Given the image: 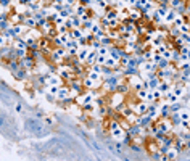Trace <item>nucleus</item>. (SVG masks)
Here are the masks:
<instances>
[{"label":"nucleus","instance_id":"b1692460","mask_svg":"<svg viewBox=\"0 0 190 161\" xmlns=\"http://www.w3.org/2000/svg\"><path fill=\"white\" fill-rule=\"evenodd\" d=\"M60 87H61V85H48L47 92H48V94H52V95H56V94H58V90H60Z\"/></svg>","mask_w":190,"mask_h":161},{"label":"nucleus","instance_id":"6e6552de","mask_svg":"<svg viewBox=\"0 0 190 161\" xmlns=\"http://www.w3.org/2000/svg\"><path fill=\"white\" fill-rule=\"evenodd\" d=\"M13 76L18 79V80H26L29 77V69H26V68H21V69H18Z\"/></svg>","mask_w":190,"mask_h":161},{"label":"nucleus","instance_id":"aec40b11","mask_svg":"<svg viewBox=\"0 0 190 161\" xmlns=\"http://www.w3.org/2000/svg\"><path fill=\"white\" fill-rule=\"evenodd\" d=\"M13 29H15V32H16V36H18V37L24 36V24H23V23H20V24H15V26H13Z\"/></svg>","mask_w":190,"mask_h":161},{"label":"nucleus","instance_id":"5701e85b","mask_svg":"<svg viewBox=\"0 0 190 161\" xmlns=\"http://www.w3.org/2000/svg\"><path fill=\"white\" fill-rule=\"evenodd\" d=\"M100 74H102L103 77H108V76H111V74H113V69H111V68H108V66H102Z\"/></svg>","mask_w":190,"mask_h":161},{"label":"nucleus","instance_id":"0eeeda50","mask_svg":"<svg viewBox=\"0 0 190 161\" xmlns=\"http://www.w3.org/2000/svg\"><path fill=\"white\" fill-rule=\"evenodd\" d=\"M23 24L26 26L28 29H39V23H37V20L34 16H31V18H24V21Z\"/></svg>","mask_w":190,"mask_h":161},{"label":"nucleus","instance_id":"cd10ccee","mask_svg":"<svg viewBox=\"0 0 190 161\" xmlns=\"http://www.w3.org/2000/svg\"><path fill=\"white\" fill-rule=\"evenodd\" d=\"M179 29H180V32H182V34H184V32H190V23H187V21H185V23H184Z\"/></svg>","mask_w":190,"mask_h":161},{"label":"nucleus","instance_id":"dca6fc26","mask_svg":"<svg viewBox=\"0 0 190 161\" xmlns=\"http://www.w3.org/2000/svg\"><path fill=\"white\" fill-rule=\"evenodd\" d=\"M168 11H169V7H158L156 10H155V13L158 15V16H161L163 20L166 18V15H168Z\"/></svg>","mask_w":190,"mask_h":161},{"label":"nucleus","instance_id":"7c9ffc66","mask_svg":"<svg viewBox=\"0 0 190 161\" xmlns=\"http://www.w3.org/2000/svg\"><path fill=\"white\" fill-rule=\"evenodd\" d=\"M56 31H58V34H68L69 32V29L65 26V24H63V26H58V28H56Z\"/></svg>","mask_w":190,"mask_h":161},{"label":"nucleus","instance_id":"4468645a","mask_svg":"<svg viewBox=\"0 0 190 161\" xmlns=\"http://www.w3.org/2000/svg\"><path fill=\"white\" fill-rule=\"evenodd\" d=\"M69 36H71V39H81L82 36H84V32H82V28H74L69 31Z\"/></svg>","mask_w":190,"mask_h":161},{"label":"nucleus","instance_id":"412c9836","mask_svg":"<svg viewBox=\"0 0 190 161\" xmlns=\"http://www.w3.org/2000/svg\"><path fill=\"white\" fill-rule=\"evenodd\" d=\"M147 94H148V89H140V90L135 92V97L139 100H145V98H147Z\"/></svg>","mask_w":190,"mask_h":161},{"label":"nucleus","instance_id":"f257e3e1","mask_svg":"<svg viewBox=\"0 0 190 161\" xmlns=\"http://www.w3.org/2000/svg\"><path fill=\"white\" fill-rule=\"evenodd\" d=\"M63 84H65V80H63V77L60 76V74L52 73V74L47 76V87L48 85H63Z\"/></svg>","mask_w":190,"mask_h":161},{"label":"nucleus","instance_id":"39448f33","mask_svg":"<svg viewBox=\"0 0 190 161\" xmlns=\"http://www.w3.org/2000/svg\"><path fill=\"white\" fill-rule=\"evenodd\" d=\"M131 108L134 110L137 114H145V113L148 111V102H147V100H142L140 103H137V105H132Z\"/></svg>","mask_w":190,"mask_h":161},{"label":"nucleus","instance_id":"393cba45","mask_svg":"<svg viewBox=\"0 0 190 161\" xmlns=\"http://www.w3.org/2000/svg\"><path fill=\"white\" fill-rule=\"evenodd\" d=\"M100 24H102V28L106 31V29H110V20H108V18H102V20H100Z\"/></svg>","mask_w":190,"mask_h":161},{"label":"nucleus","instance_id":"9b49d317","mask_svg":"<svg viewBox=\"0 0 190 161\" xmlns=\"http://www.w3.org/2000/svg\"><path fill=\"white\" fill-rule=\"evenodd\" d=\"M176 16H177V11H176L174 8H171V7H169V11H168L166 18H164V24H169V23H173V21L176 20Z\"/></svg>","mask_w":190,"mask_h":161},{"label":"nucleus","instance_id":"2f4dec72","mask_svg":"<svg viewBox=\"0 0 190 161\" xmlns=\"http://www.w3.org/2000/svg\"><path fill=\"white\" fill-rule=\"evenodd\" d=\"M163 58H168V60H171V50H166L163 53Z\"/></svg>","mask_w":190,"mask_h":161},{"label":"nucleus","instance_id":"7ed1b4c3","mask_svg":"<svg viewBox=\"0 0 190 161\" xmlns=\"http://www.w3.org/2000/svg\"><path fill=\"white\" fill-rule=\"evenodd\" d=\"M20 61H21V66H23V68H26V69H29V71H31V69H34V68H36V63H37L36 58H32L29 53H28L24 58H21Z\"/></svg>","mask_w":190,"mask_h":161},{"label":"nucleus","instance_id":"2eb2a0df","mask_svg":"<svg viewBox=\"0 0 190 161\" xmlns=\"http://www.w3.org/2000/svg\"><path fill=\"white\" fill-rule=\"evenodd\" d=\"M129 18L132 21H140L142 20V11L140 10H131L129 11Z\"/></svg>","mask_w":190,"mask_h":161},{"label":"nucleus","instance_id":"6ab92c4d","mask_svg":"<svg viewBox=\"0 0 190 161\" xmlns=\"http://www.w3.org/2000/svg\"><path fill=\"white\" fill-rule=\"evenodd\" d=\"M169 66H171V60H168V58H161L158 61V68H160V69H166Z\"/></svg>","mask_w":190,"mask_h":161},{"label":"nucleus","instance_id":"f03ea898","mask_svg":"<svg viewBox=\"0 0 190 161\" xmlns=\"http://www.w3.org/2000/svg\"><path fill=\"white\" fill-rule=\"evenodd\" d=\"M124 134H126V131L123 129V126H118V127L110 129V137L113 140H123L124 139Z\"/></svg>","mask_w":190,"mask_h":161},{"label":"nucleus","instance_id":"473e14b6","mask_svg":"<svg viewBox=\"0 0 190 161\" xmlns=\"http://www.w3.org/2000/svg\"><path fill=\"white\" fill-rule=\"evenodd\" d=\"M15 108H16L18 113H21V111H23V105H21V103H16V107H15Z\"/></svg>","mask_w":190,"mask_h":161},{"label":"nucleus","instance_id":"423d86ee","mask_svg":"<svg viewBox=\"0 0 190 161\" xmlns=\"http://www.w3.org/2000/svg\"><path fill=\"white\" fill-rule=\"evenodd\" d=\"M140 73H156L158 69V65H155L153 61H145L143 65H140Z\"/></svg>","mask_w":190,"mask_h":161},{"label":"nucleus","instance_id":"ddd939ff","mask_svg":"<svg viewBox=\"0 0 190 161\" xmlns=\"http://www.w3.org/2000/svg\"><path fill=\"white\" fill-rule=\"evenodd\" d=\"M87 77L93 79L95 82H102V80H103L102 74H100V73H95V71H90V69H87Z\"/></svg>","mask_w":190,"mask_h":161},{"label":"nucleus","instance_id":"a878e982","mask_svg":"<svg viewBox=\"0 0 190 161\" xmlns=\"http://www.w3.org/2000/svg\"><path fill=\"white\" fill-rule=\"evenodd\" d=\"M106 58H108V55H97V61L95 63H98V65H105V61H106Z\"/></svg>","mask_w":190,"mask_h":161},{"label":"nucleus","instance_id":"bb28decb","mask_svg":"<svg viewBox=\"0 0 190 161\" xmlns=\"http://www.w3.org/2000/svg\"><path fill=\"white\" fill-rule=\"evenodd\" d=\"M42 121L45 122V124H48V126H53L55 124V119H53V118H50V116H44Z\"/></svg>","mask_w":190,"mask_h":161},{"label":"nucleus","instance_id":"9d476101","mask_svg":"<svg viewBox=\"0 0 190 161\" xmlns=\"http://www.w3.org/2000/svg\"><path fill=\"white\" fill-rule=\"evenodd\" d=\"M66 97H69V85L63 84L58 90V94H56V98H58V100H63V98H66Z\"/></svg>","mask_w":190,"mask_h":161},{"label":"nucleus","instance_id":"c85d7f7f","mask_svg":"<svg viewBox=\"0 0 190 161\" xmlns=\"http://www.w3.org/2000/svg\"><path fill=\"white\" fill-rule=\"evenodd\" d=\"M169 105H171V111H179V110L182 108L180 102H176V103H169Z\"/></svg>","mask_w":190,"mask_h":161},{"label":"nucleus","instance_id":"c756f323","mask_svg":"<svg viewBox=\"0 0 190 161\" xmlns=\"http://www.w3.org/2000/svg\"><path fill=\"white\" fill-rule=\"evenodd\" d=\"M97 52H98L100 55H108V53H110V47H105V45H102V47H100Z\"/></svg>","mask_w":190,"mask_h":161},{"label":"nucleus","instance_id":"20e7f679","mask_svg":"<svg viewBox=\"0 0 190 161\" xmlns=\"http://www.w3.org/2000/svg\"><path fill=\"white\" fill-rule=\"evenodd\" d=\"M129 90H132V89L127 82V79H121V82H119L118 87H116V92L118 94H123V95H129Z\"/></svg>","mask_w":190,"mask_h":161},{"label":"nucleus","instance_id":"4be33fe9","mask_svg":"<svg viewBox=\"0 0 190 161\" xmlns=\"http://www.w3.org/2000/svg\"><path fill=\"white\" fill-rule=\"evenodd\" d=\"M86 11H87V7L86 5H78L76 7V11H74V15H78V16H82V15H86Z\"/></svg>","mask_w":190,"mask_h":161},{"label":"nucleus","instance_id":"1a4fd4ad","mask_svg":"<svg viewBox=\"0 0 190 161\" xmlns=\"http://www.w3.org/2000/svg\"><path fill=\"white\" fill-rule=\"evenodd\" d=\"M118 16H119V11L116 10V7H113V8H106L105 11V18H108V20H118Z\"/></svg>","mask_w":190,"mask_h":161},{"label":"nucleus","instance_id":"a211bd4d","mask_svg":"<svg viewBox=\"0 0 190 161\" xmlns=\"http://www.w3.org/2000/svg\"><path fill=\"white\" fill-rule=\"evenodd\" d=\"M177 156H179V152H177L176 148L171 147L169 150H168V153H166V159H176Z\"/></svg>","mask_w":190,"mask_h":161},{"label":"nucleus","instance_id":"f3484780","mask_svg":"<svg viewBox=\"0 0 190 161\" xmlns=\"http://www.w3.org/2000/svg\"><path fill=\"white\" fill-rule=\"evenodd\" d=\"M184 23H185V16H184V15H177V16H176V20L173 21V26H176V28H180Z\"/></svg>","mask_w":190,"mask_h":161},{"label":"nucleus","instance_id":"f8f14e48","mask_svg":"<svg viewBox=\"0 0 190 161\" xmlns=\"http://www.w3.org/2000/svg\"><path fill=\"white\" fill-rule=\"evenodd\" d=\"M134 32L137 34V36H145L147 34V26L140 21V23H135V31Z\"/></svg>","mask_w":190,"mask_h":161}]
</instances>
